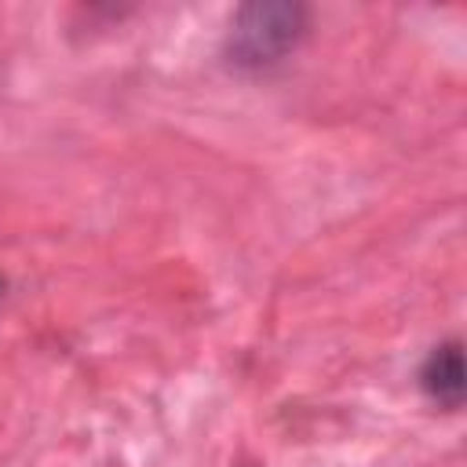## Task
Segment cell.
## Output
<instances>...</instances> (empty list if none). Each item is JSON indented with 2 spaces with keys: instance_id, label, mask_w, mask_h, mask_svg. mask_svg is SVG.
Listing matches in <instances>:
<instances>
[{
  "instance_id": "6da1fadb",
  "label": "cell",
  "mask_w": 467,
  "mask_h": 467,
  "mask_svg": "<svg viewBox=\"0 0 467 467\" xmlns=\"http://www.w3.org/2000/svg\"><path fill=\"white\" fill-rule=\"evenodd\" d=\"M310 11L292 0H255L241 4L226 26V62L234 69H266L299 47L306 36Z\"/></svg>"
},
{
  "instance_id": "7a4b0ae2",
  "label": "cell",
  "mask_w": 467,
  "mask_h": 467,
  "mask_svg": "<svg viewBox=\"0 0 467 467\" xmlns=\"http://www.w3.org/2000/svg\"><path fill=\"white\" fill-rule=\"evenodd\" d=\"M420 387L434 405H441L449 412H456L463 405L467 379H463V343L460 339H445V343L431 347V354L420 365Z\"/></svg>"
}]
</instances>
